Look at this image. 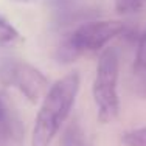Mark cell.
<instances>
[{"label":"cell","mask_w":146,"mask_h":146,"mask_svg":"<svg viewBox=\"0 0 146 146\" xmlns=\"http://www.w3.org/2000/svg\"><path fill=\"white\" fill-rule=\"evenodd\" d=\"M81 86V75L73 70L50 86L47 95L40 101L36 115L31 146H50L53 138L61 131L62 124L70 115Z\"/></svg>","instance_id":"cell-1"},{"label":"cell","mask_w":146,"mask_h":146,"mask_svg":"<svg viewBox=\"0 0 146 146\" xmlns=\"http://www.w3.org/2000/svg\"><path fill=\"white\" fill-rule=\"evenodd\" d=\"M2 78L9 86L16 87L28 100L36 104L44 100L50 89V81L39 68L25 61H14L3 67Z\"/></svg>","instance_id":"cell-4"},{"label":"cell","mask_w":146,"mask_h":146,"mask_svg":"<svg viewBox=\"0 0 146 146\" xmlns=\"http://www.w3.org/2000/svg\"><path fill=\"white\" fill-rule=\"evenodd\" d=\"M115 11L118 14H137L146 8V0H113Z\"/></svg>","instance_id":"cell-7"},{"label":"cell","mask_w":146,"mask_h":146,"mask_svg":"<svg viewBox=\"0 0 146 146\" xmlns=\"http://www.w3.org/2000/svg\"><path fill=\"white\" fill-rule=\"evenodd\" d=\"M59 146H87L82 137V131L78 127V124H70L64 131L59 140Z\"/></svg>","instance_id":"cell-6"},{"label":"cell","mask_w":146,"mask_h":146,"mask_svg":"<svg viewBox=\"0 0 146 146\" xmlns=\"http://www.w3.org/2000/svg\"><path fill=\"white\" fill-rule=\"evenodd\" d=\"M121 143L126 146H146V126L126 131L121 135Z\"/></svg>","instance_id":"cell-9"},{"label":"cell","mask_w":146,"mask_h":146,"mask_svg":"<svg viewBox=\"0 0 146 146\" xmlns=\"http://www.w3.org/2000/svg\"><path fill=\"white\" fill-rule=\"evenodd\" d=\"M135 72H145L146 70V30L140 34L137 45V56H135L134 64Z\"/></svg>","instance_id":"cell-10"},{"label":"cell","mask_w":146,"mask_h":146,"mask_svg":"<svg viewBox=\"0 0 146 146\" xmlns=\"http://www.w3.org/2000/svg\"><path fill=\"white\" fill-rule=\"evenodd\" d=\"M20 39L19 31L3 16H0V45H13Z\"/></svg>","instance_id":"cell-8"},{"label":"cell","mask_w":146,"mask_h":146,"mask_svg":"<svg viewBox=\"0 0 146 146\" xmlns=\"http://www.w3.org/2000/svg\"><path fill=\"white\" fill-rule=\"evenodd\" d=\"M118 76H120V56L115 47H106L101 51L96 64L92 95L96 104V115L100 123H112L120 113L118 98Z\"/></svg>","instance_id":"cell-2"},{"label":"cell","mask_w":146,"mask_h":146,"mask_svg":"<svg viewBox=\"0 0 146 146\" xmlns=\"http://www.w3.org/2000/svg\"><path fill=\"white\" fill-rule=\"evenodd\" d=\"M53 9L58 20H75L76 17L86 16V9L89 6L86 5V0H47Z\"/></svg>","instance_id":"cell-5"},{"label":"cell","mask_w":146,"mask_h":146,"mask_svg":"<svg viewBox=\"0 0 146 146\" xmlns=\"http://www.w3.org/2000/svg\"><path fill=\"white\" fill-rule=\"evenodd\" d=\"M126 30L127 25L123 20H89L81 23L76 30H73L67 36V40L81 56L82 53H87V51L104 50L110 40L124 34Z\"/></svg>","instance_id":"cell-3"},{"label":"cell","mask_w":146,"mask_h":146,"mask_svg":"<svg viewBox=\"0 0 146 146\" xmlns=\"http://www.w3.org/2000/svg\"><path fill=\"white\" fill-rule=\"evenodd\" d=\"M9 113L6 109L3 100L0 98V132H8L9 131Z\"/></svg>","instance_id":"cell-11"}]
</instances>
